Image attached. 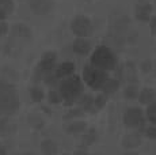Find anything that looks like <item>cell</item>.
<instances>
[{"label": "cell", "mask_w": 156, "mask_h": 155, "mask_svg": "<svg viewBox=\"0 0 156 155\" xmlns=\"http://www.w3.org/2000/svg\"><path fill=\"white\" fill-rule=\"evenodd\" d=\"M30 98H31L34 102H41L45 98L42 87H40V86H33V87L30 88Z\"/></svg>", "instance_id": "obj_19"}, {"label": "cell", "mask_w": 156, "mask_h": 155, "mask_svg": "<svg viewBox=\"0 0 156 155\" xmlns=\"http://www.w3.org/2000/svg\"><path fill=\"white\" fill-rule=\"evenodd\" d=\"M87 131V124L83 121H72L67 125L68 133H83Z\"/></svg>", "instance_id": "obj_15"}, {"label": "cell", "mask_w": 156, "mask_h": 155, "mask_svg": "<svg viewBox=\"0 0 156 155\" xmlns=\"http://www.w3.org/2000/svg\"><path fill=\"white\" fill-rule=\"evenodd\" d=\"M49 102L52 103V105H57V103H61L62 102V99H61V97H60V93L57 90H52L49 93Z\"/></svg>", "instance_id": "obj_24"}, {"label": "cell", "mask_w": 156, "mask_h": 155, "mask_svg": "<svg viewBox=\"0 0 156 155\" xmlns=\"http://www.w3.org/2000/svg\"><path fill=\"white\" fill-rule=\"evenodd\" d=\"M145 114H147L148 121H151L152 124L156 125V101H155V102H152L151 105H148Z\"/></svg>", "instance_id": "obj_22"}, {"label": "cell", "mask_w": 156, "mask_h": 155, "mask_svg": "<svg viewBox=\"0 0 156 155\" xmlns=\"http://www.w3.org/2000/svg\"><path fill=\"white\" fill-rule=\"evenodd\" d=\"M145 116L140 108H129L124 113V124L128 128H141L144 127Z\"/></svg>", "instance_id": "obj_7"}, {"label": "cell", "mask_w": 156, "mask_h": 155, "mask_svg": "<svg viewBox=\"0 0 156 155\" xmlns=\"http://www.w3.org/2000/svg\"><path fill=\"white\" fill-rule=\"evenodd\" d=\"M12 87L11 85H8V83H5V82H3V80H0V97H2L3 94H5L10 88Z\"/></svg>", "instance_id": "obj_26"}, {"label": "cell", "mask_w": 156, "mask_h": 155, "mask_svg": "<svg viewBox=\"0 0 156 155\" xmlns=\"http://www.w3.org/2000/svg\"><path fill=\"white\" fill-rule=\"evenodd\" d=\"M151 30L154 34H156V16L151 18Z\"/></svg>", "instance_id": "obj_27"}, {"label": "cell", "mask_w": 156, "mask_h": 155, "mask_svg": "<svg viewBox=\"0 0 156 155\" xmlns=\"http://www.w3.org/2000/svg\"><path fill=\"white\" fill-rule=\"evenodd\" d=\"M94 99H95V97H92L91 94L84 93L76 102V106L79 109H82L83 112H91L92 106H94Z\"/></svg>", "instance_id": "obj_12"}, {"label": "cell", "mask_w": 156, "mask_h": 155, "mask_svg": "<svg viewBox=\"0 0 156 155\" xmlns=\"http://www.w3.org/2000/svg\"><path fill=\"white\" fill-rule=\"evenodd\" d=\"M29 5L37 15H46L53 10L52 0H29Z\"/></svg>", "instance_id": "obj_9"}, {"label": "cell", "mask_w": 156, "mask_h": 155, "mask_svg": "<svg viewBox=\"0 0 156 155\" xmlns=\"http://www.w3.org/2000/svg\"><path fill=\"white\" fill-rule=\"evenodd\" d=\"M90 64L102 71L109 72L117 67V57L109 46L99 45L92 50L91 57H90Z\"/></svg>", "instance_id": "obj_2"}, {"label": "cell", "mask_w": 156, "mask_h": 155, "mask_svg": "<svg viewBox=\"0 0 156 155\" xmlns=\"http://www.w3.org/2000/svg\"><path fill=\"white\" fill-rule=\"evenodd\" d=\"M5 16H7V13H5L4 10H3L2 7H0V20H3V19H5Z\"/></svg>", "instance_id": "obj_28"}, {"label": "cell", "mask_w": 156, "mask_h": 155, "mask_svg": "<svg viewBox=\"0 0 156 155\" xmlns=\"http://www.w3.org/2000/svg\"><path fill=\"white\" fill-rule=\"evenodd\" d=\"M98 139V133L95 129H88L84 132V135H83V139H82V143L84 146H91L92 143H95Z\"/></svg>", "instance_id": "obj_18"}, {"label": "cell", "mask_w": 156, "mask_h": 155, "mask_svg": "<svg viewBox=\"0 0 156 155\" xmlns=\"http://www.w3.org/2000/svg\"><path fill=\"white\" fill-rule=\"evenodd\" d=\"M145 136L149 139H155L156 140V127H148L145 129Z\"/></svg>", "instance_id": "obj_25"}, {"label": "cell", "mask_w": 156, "mask_h": 155, "mask_svg": "<svg viewBox=\"0 0 156 155\" xmlns=\"http://www.w3.org/2000/svg\"><path fill=\"white\" fill-rule=\"evenodd\" d=\"M75 64L72 61H62L61 64H57L56 70H55V76L58 80V83L62 79H67L72 75H75Z\"/></svg>", "instance_id": "obj_10"}, {"label": "cell", "mask_w": 156, "mask_h": 155, "mask_svg": "<svg viewBox=\"0 0 156 155\" xmlns=\"http://www.w3.org/2000/svg\"><path fill=\"white\" fill-rule=\"evenodd\" d=\"M122 144L125 148H134L141 144V139L139 135H126L122 140Z\"/></svg>", "instance_id": "obj_16"}, {"label": "cell", "mask_w": 156, "mask_h": 155, "mask_svg": "<svg viewBox=\"0 0 156 155\" xmlns=\"http://www.w3.org/2000/svg\"><path fill=\"white\" fill-rule=\"evenodd\" d=\"M57 67V55L55 52H46L41 57L38 63L37 68H35V75L38 79H45L49 74H52Z\"/></svg>", "instance_id": "obj_6"}, {"label": "cell", "mask_w": 156, "mask_h": 155, "mask_svg": "<svg viewBox=\"0 0 156 155\" xmlns=\"http://www.w3.org/2000/svg\"><path fill=\"white\" fill-rule=\"evenodd\" d=\"M72 50L79 56H87L92 53V45L87 38H76L72 42Z\"/></svg>", "instance_id": "obj_11"}, {"label": "cell", "mask_w": 156, "mask_h": 155, "mask_svg": "<svg viewBox=\"0 0 156 155\" xmlns=\"http://www.w3.org/2000/svg\"><path fill=\"white\" fill-rule=\"evenodd\" d=\"M73 155H91V154L86 153V151H77V153H75Z\"/></svg>", "instance_id": "obj_29"}, {"label": "cell", "mask_w": 156, "mask_h": 155, "mask_svg": "<svg viewBox=\"0 0 156 155\" xmlns=\"http://www.w3.org/2000/svg\"><path fill=\"white\" fill-rule=\"evenodd\" d=\"M0 155H5V150H4V147H3L2 144H0Z\"/></svg>", "instance_id": "obj_30"}, {"label": "cell", "mask_w": 156, "mask_h": 155, "mask_svg": "<svg viewBox=\"0 0 156 155\" xmlns=\"http://www.w3.org/2000/svg\"><path fill=\"white\" fill-rule=\"evenodd\" d=\"M125 155H139V154H137V153H133V151H130V153H126Z\"/></svg>", "instance_id": "obj_31"}, {"label": "cell", "mask_w": 156, "mask_h": 155, "mask_svg": "<svg viewBox=\"0 0 156 155\" xmlns=\"http://www.w3.org/2000/svg\"><path fill=\"white\" fill-rule=\"evenodd\" d=\"M69 27L72 34L76 35V38H88L94 30L91 19L86 15H76L71 20Z\"/></svg>", "instance_id": "obj_5"}, {"label": "cell", "mask_w": 156, "mask_h": 155, "mask_svg": "<svg viewBox=\"0 0 156 155\" xmlns=\"http://www.w3.org/2000/svg\"><path fill=\"white\" fill-rule=\"evenodd\" d=\"M139 88L136 87L134 85H129L126 88H125V98L126 99H136V98H139Z\"/></svg>", "instance_id": "obj_21"}, {"label": "cell", "mask_w": 156, "mask_h": 155, "mask_svg": "<svg viewBox=\"0 0 156 155\" xmlns=\"http://www.w3.org/2000/svg\"><path fill=\"white\" fill-rule=\"evenodd\" d=\"M106 102H107V95H105V94H98L97 97H95V99H94V106H92L91 113L101 110L105 105H106Z\"/></svg>", "instance_id": "obj_20"}, {"label": "cell", "mask_w": 156, "mask_h": 155, "mask_svg": "<svg viewBox=\"0 0 156 155\" xmlns=\"http://www.w3.org/2000/svg\"><path fill=\"white\" fill-rule=\"evenodd\" d=\"M57 91L60 93L62 102L67 106L76 105L79 98L84 94V82L77 75H72L58 83Z\"/></svg>", "instance_id": "obj_1"}, {"label": "cell", "mask_w": 156, "mask_h": 155, "mask_svg": "<svg viewBox=\"0 0 156 155\" xmlns=\"http://www.w3.org/2000/svg\"><path fill=\"white\" fill-rule=\"evenodd\" d=\"M151 14H152V5L147 0H139L134 8V15L137 20L140 22H148L151 20Z\"/></svg>", "instance_id": "obj_8"}, {"label": "cell", "mask_w": 156, "mask_h": 155, "mask_svg": "<svg viewBox=\"0 0 156 155\" xmlns=\"http://www.w3.org/2000/svg\"><path fill=\"white\" fill-rule=\"evenodd\" d=\"M20 106V101H19V97L16 94V90L15 87L10 88L5 94H3L0 97V116H11L19 109Z\"/></svg>", "instance_id": "obj_4"}, {"label": "cell", "mask_w": 156, "mask_h": 155, "mask_svg": "<svg viewBox=\"0 0 156 155\" xmlns=\"http://www.w3.org/2000/svg\"><path fill=\"white\" fill-rule=\"evenodd\" d=\"M41 148L45 155H56L57 154V144L52 140H45L41 143Z\"/></svg>", "instance_id": "obj_17"}, {"label": "cell", "mask_w": 156, "mask_h": 155, "mask_svg": "<svg viewBox=\"0 0 156 155\" xmlns=\"http://www.w3.org/2000/svg\"><path fill=\"white\" fill-rule=\"evenodd\" d=\"M139 101L143 105H151L155 102V91L152 88H143L139 94Z\"/></svg>", "instance_id": "obj_13"}, {"label": "cell", "mask_w": 156, "mask_h": 155, "mask_svg": "<svg viewBox=\"0 0 156 155\" xmlns=\"http://www.w3.org/2000/svg\"><path fill=\"white\" fill-rule=\"evenodd\" d=\"M119 88V82L117 79H113V78H109L107 79V82L103 85V87H102V93L105 95H112L114 94L117 90Z\"/></svg>", "instance_id": "obj_14"}, {"label": "cell", "mask_w": 156, "mask_h": 155, "mask_svg": "<svg viewBox=\"0 0 156 155\" xmlns=\"http://www.w3.org/2000/svg\"><path fill=\"white\" fill-rule=\"evenodd\" d=\"M82 79L91 90L101 91L103 85L107 82V79H109V74H107L106 71H102L91 64H87L86 67L83 68Z\"/></svg>", "instance_id": "obj_3"}, {"label": "cell", "mask_w": 156, "mask_h": 155, "mask_svg": "<svg viewBox=\"0 0 156 155\" xmlns=\"http://www.w3.org/2000/svg\"><path fill=\"white\" fill-rule=\"evenodd\" d=\"M0 7L8 14H11L14 11V0H0Z\"/></svg>", "instance_id": "obj_23"}]
</instances>
